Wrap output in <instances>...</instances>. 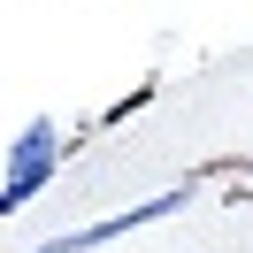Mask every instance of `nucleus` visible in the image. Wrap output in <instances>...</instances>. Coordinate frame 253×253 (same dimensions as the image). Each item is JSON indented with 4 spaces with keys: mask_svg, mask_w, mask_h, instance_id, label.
I'll return each instance as SVG.
<instances>
[{
    "mask_svg": "<svg viewBox=\"0 0 253 253\" xmlns=\"http://www.w3.org/2000/svg\"><path fill=\"white\" fill-rule=\"evenodd\" d=\"M54 161H62V130H54V115H31V123L16 130V146H8V184H0V207L16 215V207H31L39 192L54 184Z\"/></svg>",
    "mask_w": 253,
    "mask_h": 253,
    "instance_id": "obj_1",
    "label": "nucleus"
},
{
    "mask_svg": "<svg viewBox=\"0 0 253 253\" xmlns=\"http://www.w3.org/2000/svg\"><path fill=\"white\" fill-rule=\"evenodd\" d=\"M169 207H184V184L176 192H154V200H138V207H123V215H108V222H84V230H69V238H46L39 253H92V246H108V238H123V230H138V222H161Z\"/></svg>",
    "mask_w": 253,
    "mask_h": 253,
    "instance_id": "obj_2",
    "label": "nucleus"
}]
</instances>
